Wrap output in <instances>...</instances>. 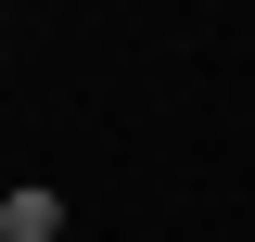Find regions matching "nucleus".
<instances>
[{"label":"nucleus","instance_id":"1","mask_svg":"<svg viewBox=\"0 0 255 242\" xmlns=\"http://www.w3.org/2000/svg\"><path fill=\"white\" fill-rule=\"evenodd\" d=\"M0 242H64V191H0Z\"/></svg>","mask_w":255,"mask_h":242}]
</instances>
